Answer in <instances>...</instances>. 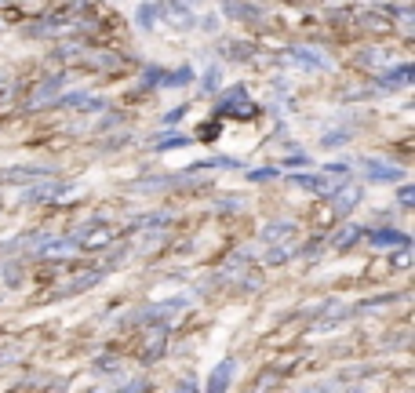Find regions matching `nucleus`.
I'll use <instances>...</instances> for the list:
<instances>
[{
	"instance_id": "f257e3e1",
	"label": "nucleus",
	"mask_w": 415,
	"mask_h": 393,
	"mask_svg": "<svg viewBox=\"0 0 415 393\" xmlns=\"http://www.w3.org/2000/svg\"><path fill=\"white\" fill-rule=\"evenodd\" d=\"M361 168L368 171L371 182H404L408 179V171L401 164H386L379 157H361Z\"/></svg>"
},
{
	"instance_id": "f03ea898",
	"label": "nucleus",
	"mask_w": 415,
	"mask_h": 393,
	"mask_svg": "<svg viewBox=\"0 0 415 393\" xmlns=\"http://www.w3.org/2000/svg\"><path fill=\"white\" fill-rule=\"evenodd\" d=\"M218 113H223V117H255V102L248 99V92H244V87H230V95L223 99V102H218Z\"/></svg>"
},
{
	"instance_id": "7ed1b4c3",
	"label": "nucleus",
	"mask_w": 415,
	"mask_h": 393,
	"mask_svg": "<svg viewBox=\"0 0 415 393\" xmlns=\"http://www.w3.org/2000/svg\"><path fill=\"white\" fill-rule=\"evenodd\" d=\"M186 306H190V299H186V295H175V299H168V302L146 306V310L139 313V320H146V324H164V320H168V313H179V310H186Z\"/></svg>"
},
{
	"instance_id": "20e7f679",
	"label": "nucleus",
	"mask_w": 415,
	"mask_h": 393,
	"mask_svg": "<svg viewBox=\"0 0 415 393\" xmlns=\"http://www.w3.org/2000/svg\"><path fill=\"white\" fill-rule=\"evenodd\" d=\"M157 18H168V26H175V30H193V11L182 8L179 0H161Z\"/></svg>"
},
{
	"instance_id": "39448f33",
	"label": "nucleus",
	"mask_w": 415,
	"mask_h": 393,
	"mask_svg": "<svg viewBox=\"0 0 415 393\" xmlns=\"http://www.w3.org/2000/svg\"><path fill=\"white\" fill-rule=\"evenodd\" d=\"M284 62L299 66V70H328V55H321L314 48H292V51H284Z\"/></svg>"
},
{
	"instance_id": "423d86ee",
	"label": "nucleus",
	"mask_w": 415,
	"mask_h": 393,
	"mask_svg": "<svg viewBox=\"0 0 415 393\" xmlns=\"http://www.w3.org/2000/svg\"><path fill=\"white\" fill-rule=\"evenodd\" d=\"M233 371H237V361H233V357L218 361V364L211 368V375H208V393H223V389H230Z\"/></svg>"
},
{
	"instance_id": "0eeeda50",
	"label": "nucleus",
	"mask_w": 415,
	"mask_h": 393,
	"mask_svg": "<svg viewBox=\"0 0 415 393\" xmlns=\"http://www.w3.org/2000/svg\"><path fill=\"white\" fill-rule=\"evenodd\" d=\"M411 77H415V70H411V62H401V66H393V70H383V77H379V87H408L411 84Z\"/></svg>"
},
{
	"instance_id": "6e6552de",
	"label": "nucleus",
	"mask_w": 415,
	"mask_h": 393,
	"mask_svg": "<svg viewBox=\"0 0 415 393\" xmlns=\"http://www.w3.org/2000/svg\"><path fill=\"white\" fill-rule=\"evenodd\" d=\"M332 196H335L332 211H335V215H349V211H354V208L361 204V196H364V193H361V186H342V189H335Z\"/></svg>"
},
{
	"instance_id": "1a4fd4ad",
	"label": "nucleus",
	"mask_w": 415,
	"mask_h": 393,
	"mask_svg": "<svg viewBox=\"0 0 415 393\" xmlns=\"http://www.w3.org/2000/svg\"><path fill=\"white\" fill-rule=\"evenodd\" d=\"M62 84H66V73H55V77H48V80H44V84L37 87V92L30 95V102H26V106H30V109L44 106L48 99H55V95H58V87H62Z\"/></svg>"
},
{
	"instance_id": "9d476101",
	"label": "nucleus",
	"mask_w": 415,
	"mask_h": 393,
	"mask_svg": "<svg viewBox=\"0 0 415 393\" xmlns=\"http://www.w3.org/2000/svg\"><path fill=\"white\" fill-rule=\"evenodd\" d=\"M58 193H70V186H62V182H44V186H30L26 193H22V201H26V204H44L48 196H58Z\"/></svg>"
},
{
	"instance_id": "9b49d317",
	"label": "nucleus",
	"mask_w": 415,
	"mask_h": 393,
	"mask_svg": "<svg viewBox=\"0 0 415 393\" xmlns=\"http://www.w3.org/2000/svg\"><path fill=\"white\" fill-rule=\"evenodd\" d=\"M368 240L376 248H408V233H401V230H371Z\"/></svg>"
},
{
	"instance_id": "f8f14e48",
	"label": "nucleus",
	"mask_w": 415,
	"mask_h": 393,
	"mask_svg": "<svg viewBox=\"0 0 415 393\" xmlns=\"http://www.w3.org/2000/svg\"><path fill=\"white\" fill-rule=\"evenodd\" d=\"M164 346H168V328H164V324H157V332H153V335L146 339L142 357H146V361H157V357H164Z\"/></svg>"
},
{
	"instance_id": "ddd939ff",
	"label": "nucleus",
	"mask_w": 415,
	"mask_h": 393,
	"mask_svg": "<svg viewBox=\"0 0 415 393\" xmlns=\"http://www.w3.org/2000/svg\"><path fill=\"white\" fill-rule=\"evenodd\" d=\"M292 230H295L292 218H277V223H270L266 230H262V240H266V244H277V240H284Z\"/></svg>"
},
{
	"instance_id": "4468645a",
	"label": "nucleus",
	"mask_w": 415,
	"mask_h": 393,
	"mask_svg": "<svg viewBox=\"0 0 415 393\" xmlns=\"http://www.w3.org/2000/svg\"><path fill=\"white\" fill-rule=\"evenodd\" d=\"M182 84H193V70H190V66H182V70H164L157 87H182Z\"/></svg>"
},
{
	"instance_id": "2eb2a0df",
	"label": "nucleus",
	"mask_w": 415,
	"mask_h": 393,
	"mask_svg": "<svg viewBox=\"0 0 415 393\" xmlns=\"http://www.w3.org/2000/svg\"><path fill=\"white\" fill-rule=\"evenodd\" d=\"M223 55L233 58V62H244V58H252V44H244V40H230V44H223Z\"/></svg>"
},
{
	"instance_id": "dca6fc26",
	"label": "nucleus",
	"mask_w": 415,
	"mask_h": 393,
	"mask_svg": "<svg viewBox=\"0 0 415 393\" xmlns=\"http://www.w3.org/2000/svg\"><path fill=\"white\" fill-rule=\"evenodd\" d=\"M346 142H349V131H346V127L324 131V139H321V146H324V149H339V146H346Z\"/></svg>"
},
{
	"instance_id": "f3484780",
	"label": "nucleus",
	"mask_w": 415,
	"mask_h": 393,
	"mask_svg": "<svg viewBox=\"0 0 415 393\" xmlns=\"http://www.w3.org/2000/svg\"><path fill=\"white\" fill-rule=\"evenodd\" d=\"M135 22H139L142 30H153V26H157V4H139Z\"/></svg>"
},
{
	"instance_id": "a211bd4d",
	"label": "nucleus",
	"mask_w": 415,
	"mask_h": 393,
	"mask_svg": "<svg viewBox=\"0 0 415 393\" xmlns=\"http://www.w3.org/2000/svg\"><path fill=\"white\" fill-rule=\"evenodd\" d=\"M102 280V273L95 270V273H84V277H77L73 284H70V288H66V295H77V292H87V288H92V284H99Z\"/></svg>"
},
{
	"instance_id": "6ab92c4d",
	"label": "nucleus",
	"mask_w": 415,
	"mask_h": 393,
	"mask_svg": "<svg viewBox=\"0 0 415 393\" xmlns=\"http://www.w3.org/2000/svg\"><path fill=\"white\" fill-rule=\"evenodd\" d=\"M182 146H190V135H168L153 146V153H171V149H182Z\"/></svg>"
},
{
	"instance_id": "aec40b11",
	"label": "nucleus",
	"mask_w": 415,
	"mask_h": 393,
	"mask_svg": "<svg viewBox=\"0 0 415 393\" xmlns=\"http://www.w3.org/2000/svg\"><path fill=\"white\" fill-rule=\"evenodd\" d=\"M277 175H280V171H277L273 164H262V168H252V171H248V182H273Z\"/></svg>"
},
{
	"instance_id": "412c9836",
	"label": "nucleus",
	"mask_w": 415,
	"mask_h": 393,
	"mask_svg": "<svg viewBox=\"0 0 415 393\" xmlns=\"http://www.w3.org/2000/svg\"><path fill=\"white\" fill-rule=\"evenodd\" d=\"M218 84H223V70H218V66H211V70L204 73V80H201V92L211 95V92H218Z\"/></svg>"
},
{
	"instance_id": "4be33fe9",
	"label": "nucleus",
	"mask_w": 415,
	"mask_h": 393,
	"mask_svg": "<svg viewBox=\"0 0 415 393\" xmlns=\"http://www.w3.org/2000/svg\"><path fill=\"white\" fill-rule=\"evenodd\" d=\"M361 230H364V226H346V230L335 237V248H339V251H346L349 244H354V240H361Z\"/></svg>"
},
{
	"instance_id": "5701e85b",
	"label": "nucleus",
	"mask_w": 415,
	"mask_h": 393,
	"mask_svg": "<svg viewBox=\"0 0 415 393\" xmlns=\"http://www.w3.org/2000/svg\"><path fill=\"white\" fill-rule=\"evenodd\" d=\"M361 22H364V30H390V15L383 18L379 11H364Z\"/></svg>"
},
{
	"instance_id": "b1692460",
	"label": "nucleus",
	"mask_w": 415,
	"mask_h": 393,
	"mask_svg": "<svg viewBox=\"0 0 415 393\" xmlns=\"http://www.w3.org/2000/svg\"><path fill=\"white\" fill-rule=\"evenodd\" d=\"M87 66H95V70H117V66H120V58H113L109 51H99V55H92V58H87Z\"/></svg>"
},
{
	"instance_id": "393cba45",
	"label": "nucleus",
	"mask_w": 415,
	"mask_h": 393,
	"mask_svg": "<svg viewBox=\"0 0 415 393\" xmlns=\"http://www.w3.org/2000/svg\"><path fill=\"white\" fill-rule=\"evenodd\" d=\"M226 11H230L233 18H248V22H255V18L262 15V11H259V8H252V4H230Z\"/></svg>"
},
{
	"instance_id": "a878e982",
	"label": "nucleus",
	"mask_w": 415,
	"mask_h": 393,
	"mask_svg": "<svg viewBox=\"0 0 415 393\" xmlns=\"http://www.w3.org/2000/svg\"><path fill=\"white\" fill-rule=\"evenodd\" d=\"M237 208H244V196H223L218 204H211V211H237Z\"/></svg>"
},
{
	"instance_id": "bb28decb",
	"label": "nucleus",
	"mask_w": 415,
	"mask_h": 393,
	"mask_svg": "<svg viewBox=\"0 0 415 393\" xmlns=\"http://www.w3.org/2000/svg\"><path fill=\"white\" fill-rule=\"evenodd\" d=\"M292 251H295L292 244H280V248H270L266 262H273V266H277V262H288V255H292Z\"/></svg>"
},
{
	"instance_id": "cd10ccee",
	"label": "nucleus",
	"mask_w": 415,
	"mask_h": 393,
	"mask_svg": "<svg viewBox=\"0 0 415 393\" xmlns=\"http://www.w3.org/2000/svg\"><path fill=\"white\" fill-rule=\"evenodd\" d=\"M397 204H401V208H411V204H415V186H408V182L401 186V193H397Z\"/></svg>"
},
{
	"instance_id": "c85d7f7f",
	"label": "nucleus",
	"mask_w": 415,
	"mask_h": 393,
	"mask_svg": "<svg viewBox=\"0 0 415 393\" xmlns=\"http://www.w3.org/2000/svg\"><path fill=\"white\" fill-rule=\"evenodd\" d=\"M161 73H164V70H157V66H149V70L142 73V87H153V84H161Z\"/></svg>"
},
{
	"instance_id": "c756f323",
	"label": "nucleus",
	"mask_w": 415,
	"mask_h": 393,
	"mask_svg": "<svg viewBox=\"0 0 415 393\" xmlns=\"http://www.w3.org/2000/svg\"><path fill=\"white\" fill-rule=\"evenodd\" d=\"M284 164H288V168H310V157H306V153H292Z\"/></svg>"
},
{
	"instance_id": "7c9ffc66",
	"label": "nucleus",
	"mask_w": 415,
	"mask_h": 393,
	"mask_svg": "<svg viewBox=\"0 0 415 393\" xmlns=\"http://www.w3.org/2000/svg\"><path fill=\"white\" fill-rule=\"evenodd\" d=\"M186 113H190V106H175V109H168V117H164V120H168V124H175V120H182Z\"/></svg>"
},
{
	"instance_id": "2f4dec72",
	"label": "nucleus",
	"mask_w": 415,
	"mask_h": 393,
	"mask_svg": "<svg viewBox=\"0 0 415 393\" xmlns=\"http://www.w3.org/2000/svg\"><path fill=\"white\" fill-rule=\"evenodd\" d=\"M357 62H361V66H379V62H383V51H364Z\"/></svg>"
},
{
	"instance_id": "473e14b6",
	"label": "nucleus",
	"mask_w": 415,
	"mask_h": 393,
	"mask_svg": "<svg viewBox=\"0 0 415 393\" xmlns=\"http://www.w3.org/2000/svg\"><path fill=\"white\" fill-rule=\"evenodd\" d=\"M84 102H87L84 92H73V95H66V99H62V106H84Z\"/></svg>"
},
{
	"instance_id": "72a5a7b5",
	"label": "nucleus",
	"mask_w": 415,
	"mask_h": 393,
	"mask_svg": "<svg viewBox=\"0 0 415 393\" xmlns=\"http://www.w3.org/2000/svg\"><path fill=\"white\" fill-rule=\"evenodd\" d=\"M117 368V357H102V361H95V371H113Z\"/></svg>"
},
{
	"instance_id": "f704fd0d",
	"label": "nucleus",
	"mask_w": 415,
	"mask_h": 393,
	"mask_svg": "<svg viewBox=\"0 0 415 393\" xmlns=\"http://www.w3.org/2000/svg\"><path fill=\"white\" fill-rule=\"evenodd\" d=\"M70 55H77V44H66V48L55 51V58H70Z\"/></svg>"
},
{
	"instance_id": "c9c22d12",
	"label": "nucleus",
	"mask_w": 415,
	"mask_h": 393,
	"mask_svg": "<svg viewBox=\"0 0 415 393\" xmlns=\"http://www.w3.org/2000/svg\"><path fill=\"white\" fill-rule=\"evenodd\" d=\"M201 30H204V33H215V30H218V18H215V15H208Z\"/></svg>"
},
{
	"instance_id": "e433bc0d",
	"label": "nucleus",
	"mask_w": 415,
	"mask_h": 393,
	"mask_svg": "<svg viewBox=\"0 0 415 393\" xmlns=\"http://www.w3.org/2000/svg\"><path fill=\"white\" fill-rule=\"evenodd\" d=\"M124 389H146V379H131Z\"/></svg>"
},
{
	"instance_id": "4c0bfd02",
	"label": "nucleus",
	"mask_w": 415,
	"mask_h": 393,
	"mask_svg": "<svg viewBox=\"0 0 415 393\" xmlns=\"http://www.w3.org/2000/svg\"><path fill=\"white\" fill-rule=\"evenodd\" d=\"M179 389H186V393H193V389H197V382H193V379H182V382H179Z\"/></svg>"
}]
</instances>
